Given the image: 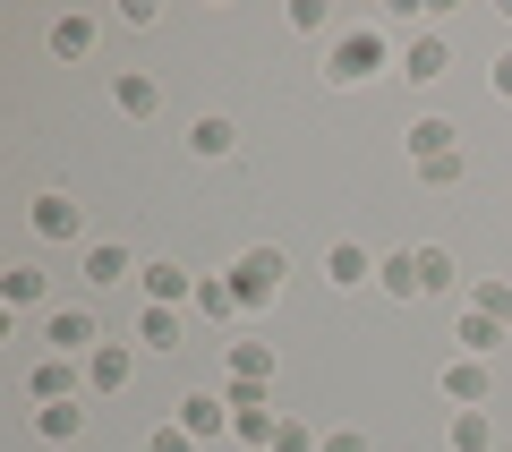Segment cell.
Here are the masks:
<instances>
[{
    "label": "cell",
    "instance_id": "52a82bcc",
    "mask_svg": "<svg viewBox=\"0 0 512 452\" xmlns=\"http://www.w3.org/2000/svg\"><path fill=\"white\" fill-rule=\"evenodd\" d=\"M35 435H43V444H77V435H86V401H43Z\"/></svg>",
    "mask_w": 512,
    "mask_h": 452
},
{
    "label": "cell",
    "instance_id": "1f68e13d",
    "mask_svg": "<svg viewBox=\"0 0 512 452\" xmlns=\"http://www.w3.org/2000/svg\"><path fill=\"white\" fill-rule=\"evenodd\" d=\"M495 94H504V103H512V52L495 60Z\"/></svg>",
    "mask_w": 512,
    "mask_h": 452
},
{
    "label": "cell",
    "instance_id": "4fadbf2b",
    "mask_svg": "<svg viewBox=\"0 0 512 452\" xmlns=\"http://www.w3.org/2000/svg\"><path fill=\"white\" fill-rule=\"evenodd\" d=\"M35 231L43 239H77V205L60 197V188H43V197H35Z\"/></svg>",
    "mask_w": 512,
    "mask_h": 452
},
{
    "label": "cell",
    "instance_id": "8992f818",
    "mask_svg": "<svg viewBox=\"0 0 512 452\" xmlns=\"http://www.w3.org/2000/svg\"><path fill=\"white\" fill-rule=\"evenodd\" d=\"M111 103H120L128 120H154V111H163V86H154V77H137V69H120V77H111Z\"/></svg>",
    "mask_w": 512,
    "mask_h": 452
},
{
    "label": "cell",
    "instance_id": "ffe728a7",
    "mask_svg": "<svg viewBox=\"0 0 512 452\" xmlns=\"http://www.w3.org/2000/svg\"><path fill=\"white\" fill-rule=\"evenodd\" d=\"M265 376H274V350H265V342H239L231 350V384H265Z\"/></svg>",
    "mask_w": 512,
    "mask_h": 452
},
{
    "label": "cell",
    "instance_id": "7402d4cb",
    "mask_svg": "<svg viewBox=\"0 0 512 452\" xmlns=\"http://www.w3.org/2000/svg\"><path fill=\"white\" fill-rule=\"evenodd\" d=\"M197 308L205 316H239V290L222 282V273H197Z\"/></svg>",
    "mask_w": 512,
    "mask_h": 452
},
{
    "label": "cell",
    "instance_id": "9c48e42d",
    "mask_svg": "<svg viewBox=\"0 0 512 452\" xmlns=\"http://www.w3.org/2000/svg\"><path fill=\"white\" fill-rule=\"evenodd\" d=\"M231 145H239V128L222 120V111H205V120L188 128V154H197V163H222V154H231Z\"/></svg>",
    "mask_w": 512,
    "mask_h": 452
},
{
    "label": "cell",
    "instance_id": "e0dca14e",
    "mask_svg": "<svg viewBox=\"0 0 512 452\" xmlns=\"http://www.w3.org/2000/svg\"><path fill=\"white\" fill-rule=\"evenodd\" d=\"M461 350H470V359H487L495 342H504V325H495V316H478V308H461V333H453Z\"/></svg>",
    "mask_w": 512,
    "mask_h": 452
},
{
    "label": "cell",
    "instance_id": "83f0119b",
    "mask_svg": "<svg viewBox=\"0 0 512 452\" xmlns=\"http://www.w3.org/2000/svg\"><path fill=\"white\" fill-rule=\"evenodd\" d=\"M376 282L393 290V299H410V248H402V256H384V265H376Z\"/></svg>",
    "mask_w": 512,
    "mask_h": 452
},
{
    "label": "cell",
    "instance_id": "5b68a950",
    "mask_svg": "<svg viewBox=\"0 0 512 452\" xmlns=\"http://www.w3.org/2000/svg\"><path fill=\"white\" fill-rule=\"evenodd\" d=\"M393 69H402L410 86H436V77H444V35H410V43H402V60H393Z\"/></svg>",
    "mask_w": 512,
    "mask_h": 452
},
{
    "label": "cell",
    "instance_id": "7a4b0ae2",
    "mask_svg": "<svg viewBox=\"0 0 512 452\" xmlns=\"http://www.w3.org/2000/svg\"><path fill=\"white\" fill-rule=\"evenodd\" d=\"M282 273H291V265H282V248H248V256L231 265V290H239V308H265V299L282 290Z\"/></svg>",
    "mask_w": 512,
    "mask_h": 452
},
{
    "label": "cell",
    "instance_id": "44dd1931",
    "mask_svg": "<svg viewBox=\"0 0 512 452\" xmlns=\"http://www.w3.org/2000/svg\"><path fill=\"white\" fill-rule=\"evenodd\" d=\"M86 43H94V18H77V9H69V18H52V52L60 60H77Z\"/></svg>",
    "mask_w": 512,
    "mask_h": 452
},
{
    "label": "cell",
    "instance_id": "2e32d148",
    "mask_svg": "<svg viewBox=\"0 0 512 452\" xmlns=\"http://www.w3.org/2000/svg\"><path fill=\"white\" fill-rule=\"evenodd\" d=\"M26 393H35V401H77V376H69V359H43L35 376H26Z\"/></svg>",
    "mask_w": 512,
    "mask_h": 452
},
{
    "label": "cell",
    "instance_id": "6da1fadb",
    "mask_svg": "<svg viewBox=\"0 0 512 452\" xmlns=\"http://www.w3.org/2000/svg\"><path fill=\"white\" fill-rule=\"evenodd\" d=\"M384 60H393L384 52V26H350V35L333 43V86H359V77H376Z\"/></svg>",
    "mask_w": 512,
    "mask_h": 452
},
{
    "label": "cell",
    "instance_id": "8fae6325",
    "mask_svg": "<svg viewBox=\"0 0 512 452\" xmlns=\"http://www.w3.org/2000/svg\"><path fill=\"white\" fill-rule=\"evenodd\" d=\"M453 282V256L436 248V239H427V248H410V299H419V290H444Z\"/></svg>",
    "mask_w": 512,
    "mask_h": 452
},
{
    "label": "cell",
    "instance_id": "ac0fdd59",
    "mask_svg": "<svg viewBox=\"0 0 512 452\" xmlns=\"http://www.w3.org/2000/svg\"><path fill=\"white\" fill-rule=\"evenodd\" d=\"M453 452H495V427H487V410H453Z\"/></svg>",
    "mask_w": 512,
    "mask_h": 452
},
{
    "label": "cell",
    "instance_id": "4dcf8cb0",
    "mask_svg": "<svg viewBox=\"0 0 512 452\" xmlns=\"http://www.w3.org/2000/svg\"><path fill=\"white\" fill-rule=\"evenodd\" d=\"M325 452H367V435H359V427H333V435H325Z\"/></svg>",
    "mask_w": 512,
    "mask_h": 452
},
{
    "label": "cell",
    "instance_id": "7c38bea8",
    "mask_svg": "<svg viewBox=\"0 0 512 452\" xmlns=\"http://www.w3.org/2000/svg\"><path fill=\"white\" fill-rule=\"evenodd\" d=\"M180 427H188V435L205 444V435H222V427H231V410H222L214 393H188V401H180Z\"/></svg>",
    "mask_w": 512,
    "mask_h": 452
},
{
    "label": "cell",
    "instance_id": "d4e9b609",
    "mask_svg": "<svg viewBox=\"0 0 512 452\" xmlns=\"http://www.w3.org/2000/svg\"><path fill=\"white\" fill-rule=\"evenodd\" d=\"M410 154H419V163L427 154H453V128L444 120H410Z\"/></svg>",
    "mask_w": 512,
    "mask_h": 452
},
{
    "label": "cell",
    "instance_id": "3957f363",
    "mask_svg": "<svg viewBox=\"0 0 512 452\" xmlns=\"http://www.w3.org/2000/svg\"><path fill=\"white\" fill-rule=\"evenodd\" d=\"M436 384H444V401H453V410H487V359H470V350H461Z\"/></svg>",
    "mask_w": 512,
    "mask_h": 452
},
{
    "label": "cell",
    "instance_id": "277c9868",
    "mask_svg": "<svg viewBox=\"0 0 512 452\" xmlns=\"http://www.w3.org/2000/svg\"><path fill=\"white\" fill-rule=\"evenodd\" d=\"M43 342H52V359H86V350H94V316L86 308H60L52 325H43Z\"/></svg>",
    "mask_w": 512,
    "mask_h": 452
},
{
    "label": "cell",
    "instance_id": "9a60e30c",
    "mask_svg": "<svg viewBox=\"0 0 512 452\" xmlns=\"http://www.w3.org/2000/svg\"><path fill=\"white\" fill-rule=\"evenodd\" d=\"M325 273H333V290H350V282H367L376 265H367V248H350V239H333V248H325Z\"/></svg>",
    "mask_w": 512,
    "mask_h": 452
},
{
    "label": "cell",
    "instance_id": "f546056e",
    "mask_svg": "<svg viewBox=\"0 0 512 452\" xmlns=\"http://www.w3.org/2000/svg\"><path fill=\"white\" fill-rule=\"evenodd\" d=\"M154 452H197V435L188 427H154Z\"/></svg>",
    "mask_w": 512,
    "mask_h": 452
},
{
    "label": "cell",
    "instance_id": "4316f807",
    "mask_svg": "<svg viewBox=\"0 0 512 452\" xmlns=\"http://www.w3.org/2000/svg\"><path fill=\"white\" fill-rule=\"evenodd\" d=\"M470 308H478V316H495V325H512V282H478Z\"/></svg>",
    "mask_w": 512,
    "mask_h": 452
},
{
    "label": "cell",
    "instance_id": "30bf717a",
    "mask_svg": "<svg viewBox=\"0 0 512 452\" xmlns=\"http://www.w3.org/2000/svg\"><path fill=\"white\" fill-rule=\"evenodd\" d=\"M146 299H154V308H171V299H197V282H188V265H171V256H154V265H146Z\"/></svg>",
    "mask_w": 512,
    "mask_h": 452
},
{
    "label": "cell",
    "instance_id": "603a6c76",
    "mask_svg": "<svg viewBox=\"0 0 512 452\" xmlns=\"http://www.w3.org/2000/svg\"><path fill=\"white\" fill-rule=\"evenodd\" d=\"M137 342H146V350H171V342H180V316H171V308H146V316H137Z\"/></svg>",
    "mask_w": 512,
    "mask_h": 452
},
{
    "label": "cell",
    "instance_id": "f1b7e54d",
    "mask_svg": "<svg viewBox=\"0 0 512 452\" xmlns=\"http://www.w3.org/2000/svg\"><path fill=\"white\" fill-rule=\"evenodd\" d=\"M274 452H325V444H316V435L299 427V418H282V427H274Z\"/></svg>",
    "mask_w": 512,
    "mask_h": 452
},
{
    "label": "cell",
    "instance_id": "d6986e66",
    "mask_svg": "<svg viewBox=\"0 0 512 452\" xmlns=\"http://www.w3.org/2000/svg\"><path fill=\"white\" fill-rule=\"evenodd\" d=\"M43 282H52L43 265H9V273H0V290H9V308H35V299H43Z\"/></svg>",
    "mask_w": 512,
    "mask_h": 452
},
{
    "label": "cell",
    "instance_id": "ba28073f",
    "mask_svg": "<svg viewBox=\"0 0 512 452\" xmlns=\"http://www.w3.org/2000/svg\"><path fill=\"white\" fill-rule=\"evenodd\" d=\"M86 384H94V393H120V384H128V342H94L86 350Z\"/></svg>",
    "mask_w": 512,
    "mask_h": 452
},
{
    "label": "cell",
    "instance_id": "5bb4252c",
    "mask_svg": "<svg viewBox=\"0 0 512 452\" xmlns=\"http://www.w3.org/2000/svg\"><path fill=\"white\" fill-rule=\"evenodd\" d=\"M274 427H282V418L265 410V401H239V410H231V435H239V444H265V452H274Z\"/></svg>",
    "mask_w": 512,
    "mask_h": 452
},
{
    "label": "cell",
    "instance_id": "484cf974",
    "mask_svg": "<svg viewBox=\"0 0 512 452\" xmlns=\"http://www.w3.org/2000/svg\"><path fill=\"white\" fill-rule=\"evenodd\" d=\"M461 171H470V163H461V145H453V154H427L419 180H427V188H461Z\"/></svg>",
    "mask_w": 512,
    "mask_h": 452
},
{
    "label": "cell",
    "instance_id": "cb8c5ba5",
    "mask_svg": "<svg viewBox=\"0 0 512 452\" xmlns=\"http://www.w3.org/2000/svg\"><path fill=\"white\" fill-rule=\"evenodd\" d=\"M86 282H128V248H86Z\"/></svg>",
    "mask_w": 512,
    "mask_h": 452
}]
</instances>
